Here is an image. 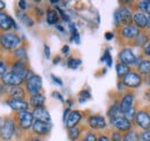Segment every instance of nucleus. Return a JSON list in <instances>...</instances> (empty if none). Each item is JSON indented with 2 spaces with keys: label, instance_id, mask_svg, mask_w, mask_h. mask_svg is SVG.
<instances>
[{
  "label": "nucleus",
  "instance_id": "obj_33",
  "mask_svg": "<svg viewBox=\"0 0 150 141\" xmlns=\"http://www.w3.org/2000/svg\"><path fill=\"white\" fill-rule=\"evenodd\" d=\"M139 135H140V132L133 127L131 131H128L127 133L124 134L122 141H139Z\"/></svg>",
  "mask_w": 150,
  "mask_h": 141
},
{
  "label": "nucleus",
  "instance_id": "obj_46",
  "mask_svg": "<svg viewBox=\"0 0 150 141\" xmlns=\"http://www.w3.org/2000/svg\"><path fill=\"white\" fill-rule=\"evenodd\" d=\"M50 78H51V80H52V81H53L56 85L60 86V87H62V86H64V82H62V80H61L60 78L56 76L54 74H51V75H50Z\"/></svg>",
  "mask_w": 150,
  "mask_h": 141
},
{
  "label": "nucleus",
  "instance_id": "obj_53",
  "mask_svg": "<svg viewBox=\"0 0 150 141\" xmlns=\"http://www.w3.org/2000/svg\"><path fill=\"white\" fill-rule=\"evenodd\" d=\"M69 46L68 45H64L62 48H61V52H62V54H65V56H67L68 53H69Z\"/></svg>",
  "mask_w": 150,
  "mask_h": 141
},
{
  "label": "nucleus",
  "instance_id": "obj_50",
  "mask_svg": "<svg viewBox=\"0 0 150 141\" xmlns=\"http://www.w3.org/2000/svg\"><path fill=\"white\" fill-rule=\"evenodd\" d=\"M71 111H72V110H71L69 108H66V109H65V111H64V116H62V120H64V124H65V122L67 120V118H68V115L71 113Z\"/></svg>",
  "mask_w": 150,
  "mask_h": 141
},
{
  "label": "nucleus",
  "instance_id": "obj_38",
  "mask_svg": "<svg viewBox=\"0 0 150 141\" xmlns=\"http://www.w3.org/2000/svg\"><path fill=\"white\" fill-rule=\"evenodd\" d=\"M109 137H110L111 141H122L124 140V134H122L121 132H119V131L114 130V128L110 131Z\"/></svg>",
  "mask_w": 150,
  "mask_h": 141
},
{
  "label": "nucleus",
  "instance_id": "obj_47",
  "mask_svg": "<svg viewBox=\"0 0 150 141\" xmlns=\"http://www.w3.org/2000/svg\"><path fill=\"white\" fill-rule=\"evenodd\" d=\"M97 141H111V139H110L109 134H106V133H100V134L97 137Z\"/></svg>",
  "mask_w": 150,
  "mask_h": 141
},
{
  "label": "nucleus",
  "instance_id": "obj_37",
  "mask_svg": "<svg viewBox=\"0 0 150 141\" xmlns=\"http://www.w3.org/2000/svg\"><path fill=\"white\" fill-rule=\"evenodd\" d=\"M97 137H98V135H97L96 132L89 130V131H87V132L81 137L80 141H97Z\"/></svg>",
  "mask_w": 150,
  "mask_h": 141
},
{
  "label": "nucleus",
  "instance_id": "obj_20",
  "mask_svg": "<svg viewBox=\"0 0 150 141\" xmlns=\"http://www.w3.org/2000/svg\"><path fill=\"white\" fill-rule=\"evenodd\" d=\"M82 119H83V112H82V111L72 110L71 113L68 115L67 120L65 122V126H66L67 130H69V128H72V127L77 126Z\"/></svg>",
  "mask_w": 150,
  "mask_h": 141
},
{
  "label": "nucleus",
  "instance_id": "obj_43",
  "mask_svg": "<svg viewBox=\"0 0 150 141\" xmlns=\"http://www.w3.org/2000/svg\"><path fill=\"white\" fill-rule=\"evenodd\" d=\"M7 68H8L7 63H6L5 60L0 59V78H1L4 74H6V73H7Z\"/></svg>",
  "mask_w": 150,
  "mask_h": 141
},
{
  "label": "nucleus",
  "instance_id": "obj_54",
  "mask_svg": "<svg viewBox=\"0 0 150 141\" xmlns=\"http://www.w3.org/2000/svg\"><path fill=\"white\" fill-rule=\"evenodd\" d=\"M56 28H57V30H59V31H60L61 34H65V33H66V30H65V28H64V27H62L61 24H59V23H58V24H57V26H56Z\"/></svg>",
  "mask_w": 150,
  "mask_h": 141
},
{
  "label": "nucleus",
  "instance_id": "obj_24",
  "mask_svg": "<svg viewBox=\"0 0 150 141\" xmlns=\"http://www.w3.org/2000/svg\"><path fill=\"white\" fill-rule=\"evenodd\" d=\"M29 105L31 106L33 109L45 106V96L42 93L33 95V96H29Z\"/></svg>",
  "mask_w": 150,
  "mask_h": 141
},
{
  "label": "nucleus",
  "instance_id": "obj_62",
  "mask_svg": "<svg viewBox=\"0 0 150 141\" xmlns=\"http://www.w3.org/2000/svg\"><path fill=\"white\" fill-rule=\"evenodd\" d=\"M2 122H4V119H2V118H0V126H1V124H2Z\"/></svg>",
  "mask_w": 150,
  "mask_h": 141
},
{
  "label": "nucleus",
  "instance_id": "obj_52",
  "mask_svg": "<svg viewBox=\"0 0 150 141\" xmlns=\"http://www.w3.org/2000/svg\"><path fill=\"white\" fill-rule=\"evenodd\" d=\"M104 37H105V39H106V41H111V39L114 38V34L111 33V31H108V33H105Z\"/></svg>",
  "mask_w": 150,
  "mask_h": 141
},
{
  "label": "nucleus",
  "instance_id": "obj_32",
  "mask_svg": "<svg viewBox=\"0 0 150 141\" xmlns=\"http://www.w3.org/2000/svg\"><path fill=\"white\" fill-rule=\"evenodd\" d=\"M14 57L16 58V60H22V61H27L28 60V54H27V49L24 46H20L16 50H14Z\"/></svg>",
  "mask_w": 150,
  "mask_h": 141
},
{
  "label": "nucleus",
  "instance_id": "obj_44",
  "mask_svg": "<svg viewBox=\"0 0 150 141\" xmlns=\"http://www.w3.org/2000/svg\"><path fill=\"white\" fill-rule=\"evenodd\" d=\"M28 5H29V2H28V1H24V0H21V1L18 2L19 9L22 11V12H25V11L28 9Z\"/></svg>",
  "mask_w": 150,
  "mask_h": 141
},
{
  "label": "nucleus",
  "instance_id": "obj_11",
  "mask_svg": "<svg viewBox=\"0 0 150 141\" xmlns=\"http://www.w3.org/2000/svg\"><path fill=\"white\" fill-rule=\"evenodd\" d=\"M135 93L133 90H126L125 93H122L121 95V98H120V110H121V113L124 115L128 109H131L132 106L134 105V102H135Z\"/></svg>",
  "mask_w": 150,
  "mask_h": 141
},
{
  "label": "nucleus",
  "instance_id": "obj_6",
  "mask_svg": "<svg viewBox=\"0 0 150 141\" xmlns=\"http://www.w3.org/2000/svg\"><path fill=\"white\" fill-rule=\"evenodd\" d=\"M110 119V124L114 130L121 132L122 134L127 133L128 131H131L132 128L134 127V124L132 123L131 120H128L126 117H124L122 115H119V116H114L109 118Z\"/></svg>",
  "mask_w": 150,
  "mask_h": 141
},
{
  "label": "nucleus",
  "instance_id": "obj_36",
  "mask_svg": "<svg viewBox=\"0 0 150 141\" xmlns=\"http://www.w3.org/2000/svg\"><path fill=\"white\" fill-rule=\"evenodd\" d=\"M91 98V94L88 89H83L79 93V103H86L87 101H89Z\"/></svg>",
  "mask_w": 150,
  "mask_h": 141
},
{
  "label": "nucleus",
  "instance_id": "obj_41",
  "mask_svg": "<svg viewBox=\"0 0 150 141\" xmlns=\"http://www.w3.org/2000/svg\"><path fill=\"white\" fill-rule=\"evenodd\" d=\"M139 141H150V130L149 131H141L139 135Z\"/></svg>",
  "mask_w": 150,
  "mask_h": 141
},
{
  "label": "nucleus",
  "instance_id": "obj_56",
  "mask_svg": "<svg viewBox=\"0 0 150 141\" xmlns=\"http://www.w3.org/2000/svg\"><path fill=\"white\" fill-rule=\"evenodd\" d=\"M144 97H146V100L150 102V87L147 90H146V93H144Z\"/></svg>",
  "mask_w": 150,
  "mask_h": 141
},
{
  "label": "nucleus",
  "instance_id": "obj_5",
  "mask_svg": "<svg viewBox=\"0 0 150 141\" xmlns=\"http://www.w3.org/2000/svg\"><path fill=\"white\" fill-rule=\"evenodd\" d=\"M14 120H15V123L18 125V127H19L20 130H22V131H29V130H31L33 124L35 122L34 116H33V112H30V111H24V112H18V113H15Z\"/></svg>",
  "mask_w": 150,
  "mask_h": 141
},
{
  "label": "nucleus",
  "instance_id": "obj_17",
  "mask_svg": "<svg viewBox=\"0 0 150 141\" xmlns=\"http://www.w3.org/2000/svg\"><path fill=\"white\" fill-rule=\"evenodd\" d=\"M51 128H52L51 123H44V122L35 120L33 124L31 131L38 137H44V135H47L51 132Z\"/></svg>",
  "mask_w": 150,
  "mask_h": 141
},
{
  "label": "nucleus",
  "instance_id": "obj_16",
  "mask_svg": "<svg viewBox=\"0 0 150 141\" xmlns=\"http://www.w3.org/2000/svg\"><path fill=\"white\" fill-rule=\"evenodd\" d=\"M6 104L9 106L13 111L18 112H24V111H29V102H27L25 100H15V98H7Z\"/></svg>",
  "mask_w": 150,
  "mask_h": 141
},
{
  "label": "nucleus",
  "instance_id": "obj_58",
  "mask_svg": "<svg viewBox=\"0 0 150 141\" xmlns=\"http://www.w3.org/2000/svg\"><path fill=\"white\" fill-rule=\"evenodd\" d=\"M73 104H74V101H73V100H67V105H68L69 109L73 106Z\"/></svg>",
  "mask_w": 150,
  "mask_h": 141
},
{
  "label": "nucleus",
  "instance_id": "obj_51",
  "mask_svg": "<svg viewBox=\"0 0 150 141\" xmlns=\"http://www.w3.org/2000/svg\"><path fill=\"white\" fill-rule=\"evenodd\" d=\"M117 87H118V90H119V91H122V93H125V91H126V89H127L126 87H125V86H124V83H122L120 80L118 81V85H117Z\"/></svg>",
  "mask_w": 150,
  "mask_h": 141
},
{
  "label": "nucleus",
  "instance_id": "obj_31",
  "mask_svg": "<svg viewBox=\"0 0 150 141\" xmlns=\"http://www.w3.org/2000/svg\"><path fill=\"white\" fill-rule=\"evenodd\" d=\"M108 117L111 118V117H114V116H119V115H122L121 113V110H120V104L118 101H114L111 105L109 106L108 109Z\"/></svg>",
  "mask_w": 150,
  "mask_h": 141
},
{
  "label": "nucleus",
  "instance_id": "obj_28",
  "mask_svg": "<svg viewBox=\"0 0 150 141\" xmlns=\"http://www.w3.org/2000/svg\"><path fill=\"white\" fill-rule=\"evenodd\" d=\"M136 11L144 13L146 15L150 16V0H141V1H136L135 5Z\"/></svg>",
  "mask_w": 150,
  "mask_h": 141
},
{
  "label": "nucleus",
  "instance_id": "obj_57",
  "mask_svg": "<svg viewBox=\"0 0 150 141\" xmlns=\"http://www.w3.org/2000/svg\"><path fill=\"white\" fill-rule=\"evenodd\" d=\"M25 141H42V140H40L39 137H30V138H28Z\"/></svg>",
  "mask_w": 150,
  "mask_h": 141
},
{
  "label": "nucleus",
  "instance_id": "obj_45",
  "mask_svg": "<svg viewBox=\"0 0 150 141\" xmlns=\"http://www.w3.org/2000/svg\"><path fill=\"white\" fill-rule=\"evenodd\" d=\"M51 96L53 97V98H56V100H58V101H60L61 103H65V100H64V96L59 93V91H52V94H51Z\"/></svg>",
  "mask_w": 150,
  "mask_h": 141
},
{
  "label": "nucleus",
  "instance_id": "obj_29",
  "mask_svg": "<svg viewBox=\"0 0 150 141\" xmlns=\"http://www.w3.org/2000/svg\"><path fill=\"white\" fill-rule=\"evenodd\" d=\"M68 30L71 33V38L69 41L71 42H74L75 44H80L81 42V38H80V34H79V30H77V27L74 22H71L68 24Z\"/></svg>",
  "mask_w": 150,
  "mask_h": 141
},
{
  "label": "nucleus",
  "instance_id": "obj_25",
  "mask_svg": "<svg viewBox=\"0 0 150 141\" xmlns=\"http://www.w3.org/2000/svg\"><path fill=\"white\" fill-rule=\"evenodd\" d=\"M16 16H18V19L20 20V22H21L22 24H24L25 27H33V26L35 24L34 19L31 18L27 12H22V11L18 9V11H16Z\"/></svg>",
  "mask_w": 150,
  "mask_h": 141
},
{
  "label": "nucleus",
  "instance_id": "obj_60",
  "mask_svg": "<svg viewBox=\"0 0 150 141\" xmlns=\"http://www.w3.org/2000/svg\"><path fill=\"white\" fill-rule=\"evenodd\" d=\"M147 31L150 33V16H148V24H147Z\"/></svg>",
  "mask_w": 150,
  "mask_h": 141
},
{
  "label": "nucleus",
  "instance_id": "obj_55",
  "mask_svg": "<svg viewBox=\"0 0 150 141\" xmlns=\"http://www.w3.org/2000/svg\"><path fill=\"white\" fill-rule=\"evenodd\" d=\"M60 61H61V57H60V56H56V57L53 58V61H52V63H53V65H57V64H59Z\"/></svg>",
  "mask_w": 150,
  "mask_h": 141
},
{
  "label": "nucleus",
  "instance_id": "obj_9",
  "mask_svg": "<svg viewBox=\"0 0 150 141\" xmlns=\"http://www.w3.org/2000/svg\"><path fill=\"white\" fill-rule=\"evenodd\" d=\"M42 87H43L42 78L37 74H34L33 76H30L29 79L25 80V88L24 89L27 91V95H29V96L39 94L42 91Z\"/></svg>",
  "mask_w": 150,
  "mask_h": 141
},
{
  "label": "nucleus",
  "instance_id": "obj_23",
  "mask_svg": "<svg viewBox=\"0 0 150 141\" xmlns=\"http://www.w3.org/2000/svg\"><path fill=\"white\" fill-rule=\"evenodd\" d=\"M136 72L142 75L143 78L150 76V59L142 58L141 61L139 63V65L136 66Z\"/></svg>",
  "mask_w": 150,
  "mask_h": 141
},
{
  "label": "nucleus",
  "instance_id": "obj_18",
  "mask_svg": "<svg viewBox=\"0 0 150 141\" xmlns=\"http://www.w3.org/2000/svg\"><path fill=\"white\" fill-rule=\"evenodd\" d=\"M133 24L140 30H147V24H148V15H146L142 12L135 11L133 13Z\"/></svg>",
  "mask_w": 150,
  "mask_h": 141
},
{
  "label": "nucleus",
  "instance_id": "obj_35",
  "mask_svg": "<svg viewBox=\"0 0 150 141\" xmlns=\"http://www.w3.org/2000/svg\"><path fill=\"white\" fill-rule=\"evenodd\" d=\"M100 63H106V66L108 67H111L112 66V56H111V53H110V49H106L104 53H103V56L100 57V60H99Z\"/></svg>",
  "mask_w": 150,
  "mask_h": 141
},
{
  "label": "nucleus",
  "instance_id": "obj_42",
  "mask_svg": "<svg viewBox=\"0 0 150 141\" xmlns=\"http://www.w3.org/2000/svg\"><path fill=\"white\" fill-rule=\"evenodd\" d=\"M113 24L117 29L121 28V22H120V19H119V14H118V11L115 9L114 14H113Z\"/></svg>",
  "mask_w": 150,
  "mask_h": 141
},
{
  "label": "nucleus",
  "instance_id": "obj_3",
  "mask_svg": "<svg viewBox=\"0 0 150 141\" xmlns=\"http://www.w3.org/2000/svg\"><path fill=\"white\" fill-rule=\"evenodd\" d=\"M18 125L14 118H5L0 126V138L4 141H11L15 137Z\"/></svg>",
  "mask_w": 150,
  "mask_h": 141
},
{
  "label": "nucleus",
  "instance_id": "obj_22",
  "mask_svg": "<svg viewBox=\"0 0 150 141\" xmlns=\"http://www.w3.org/2000/svg\"><path fill=\"white\" fill-rule=\"evenodd\" d=\"M33 116L35 120L39 122H44V123H51V116L49 113V111L45 109V106H40L36 108L33 110Z\"/></svg>",
  "mask_w": 150,
  "mask_h": 141
},
{
  "label": "nucleus",
  "instance_id": "obj_12",
  "mask_svg": "<svg viewBox=\"0 0 150 141\" xmlns=\"http://www.w3.org/2000/svg\"><path fill=\"white\" fill-rule=\"evenodd\" d=\"M119 30V37L122 38L126 42H132L136 36L140 34V30L134 26V24H129V26H122L121 28L118 29Z\"/></svg>",
  "mask_w": 150,
  "mask_h": 141
},
{
  "label": "nucleus",
  "instance_id": "obj_1",
  "mask_svg": "<svg viewBox=\"0 0 150 141\" xmlns=\"http://www.w3.org/2000/svg\"><path fill=\"white\" fill-rule=\"evenodd\" d=\"M22 41L16 33H2L0 35V48L7 51H14L18 48H20Z\"/></svg>",
  "mask_w": 150,
  "mask_h": 141
},
{
  "label": "nucleus",
  "instance_id": "obj_15",
  "mask_svg": "<svg viewBox=\"0 0 150 141\" xmlns=\"http://www.w3.org/2000/svg\"><path fill=\"white\" fill-rule=\"evenodd\" d=\"M4 91L6 93L8 98H15V100H24L27 96L25 89L21 86H12V87H5Z\"/></svg>",
  "mask_w": 150,
  "mask_h": 141
},
{
  "label": "nucleus",
  "instance_id": "obj_8",
  "mask_svg": "<svg viewBox=\"0 0 150 141\" xmlns=\"http://www.w3.org/2000/svg\"><path fill=\"white\" fill-rule=\"evenodd\" d=\"M11 72H13L14 74L19 75L20 78H22L24 81L35 74L33 70L28 67L27 61H22V60H15L11 66Z\"/></svg>",
  "mask_w": 150,
  "mask_h": 141
},
{
  "label": "nucleus",
  "instance_id": "obj_21",
  "mask_svg": "<svg viewBox=\"0 0 150 141\" xmlns=\"http://www.w3.org/2000/svg\"><path fill=\"white\" fill-rule=\"evenodd\" d=\"M149 39H150L149 31L142 30V31H140V34L136 36L132 42H129V44H131V46H133V48H141L142 49L149 42Z\"/></svg>",
  "mask_w": 150,
  "mask_h": 141
},
{
  "label": "nucleus",
  "instance_id": "obj_30",
  "mask_svg": "<svg viewBox=\"0 0 150 141\" xmlns=\"http://www.w3.org/2000/svg\"><path fill=\"white\" fill-rule=\"evenodd\" d=\"M115 70H117L118 79L121 80L126 74H128L129 72H132V67H129V66H127V65H125V64L118 61L117 65H115Z\"/></svg>",
  "mask_w": 150,
  "mask_h": 141
},
{
  "label": "nucleus",
  "instance_id": "obj_4",
  "mask_svg": "<svg viewBox=\"0 0 150 141\" xmlns=\"http://www.w3.org/2000/svg\"><path fill=\"white\" fill-rule=\"evenodd\" d=\"M118 59H119V63H122L129 67H136L142 58L139 56H135V53L133 52L131 48L125 46L118 53Z\"/></svg>",
  "mask_w": 150,
  "mask_h": 141
},
{
  "label": "nucleus",
  "instance_id": "obj_27",
  "mask_svg": "<svg viewBox=\"0 0 150 141\" xmlns=\"http://www.w3.org/2000/svg\"><path fill=\"white\" fill-rule=\"evenodd\" d=\"M67 135L71 141H80L82 137V128L80 126H75L69 130H67Z\"/></svg>",
  "mask_w": 150,
  "mask_h": 141
},
{
  "label": "nucleus",
  "instance_id": "obj_7",
  "mask_svg": "<svg viewBox=\"0 0 150 141\" xmlns=\"http://www.w3.org/2000/svg\"><path fill=\"white\" fill-rule=\"evenodd\" d=\"M120 81L124 83V86L126 88L136 89V88H140L142 86V83L144 81V78L142 75H140L136 70H132L128 74H126Z\"/></svg>",
  "mask_w": 150,
  "mask_h": 141
},
{
  "label": "nucleus",
  "instance_id": "obj_13",
  "mask_svg": "<svg viewBox=\"0 0 150 141\" xmlns=\"http://www.w3.org/2000/svg\"><path fill=\"white\" fill-rule=\"evenodd\" d=\"M118 14L119 19L121 22V27L122 26H129L133 24V11L129 6H120L118 9Z\"/></svg>",
  "mask_w": 150,
  "mask_h": 141
},
{
  "label": "nucleus",
  "instance_id": "obj_49",
  "mask_svg": "<svg viewBox=\"0 0 150 141\" xmlns=\"http://www.w3.org/2000/svg\"><path fill=\"white\" fill-rule=\"evenodd\" d=\"M35 14L37 15L38 18H42V16L44 15V9H42L40 7L36 6V7H35Z\"/></svg>",
  "mask_w": 150,
  "mask_h": 141
},
{
  "label": "nucleus",
  "instance_id": "obj_19",
  "mask_svg": "<svg viewBox=\"0 0 150 141\" xmlns=\"http://www.w3.org/2000/svg\"><path fill=\"white\" fill-rule=\"evenodd\" d=\"M12 28L18 29V26H16L15 21L13 20V18L11 15H8L7 13L0 12V30L8 31Z\"/></svg>",
  "mask_w": 150,
  "mask_h": 141
},
{
  "label": "nucleus",
  "instance_id": "obj_2",
  "mask_svg": "<svg viewBox=\"0 0 150 141\" xmlns=\"http://www.w3.org/2000/svg\"><path fill=\"white\" fill-rule=\"evenodd\" d=\"M133 124L136 128L141 131H149L150 130V109L149 106H143L142 109L136 111L135 118L133 120Z\"/></svg>",
  "mask_w": 150,
  "mask_h": 141
},
{
  "label": "nucleus",
  "instance_id": "obj_40",
  "mask_svg": "<svg viewBox=\"0 0 150 141\" xmlns=\"http://www.w3.org/2000/svg\"><path fill=\"white\" fill-rule=\"evenodd\" d=\"M141 54H142L143 58L150 59V39H149V42L142 48V52H141Z\"/></svg>",
  "mask_w": 150,
  "mask_h": 141
},
{
  "label": "nucleus",
  "instance_id": "obj_61",
  "mask_svg": "<svg viewBox=\"0 0 150 141\" xmlns=\"http://www.w3.org/2000/svg\"><path fill=\"white\" fill-rule=\"evenodd\" d=\"M4 88H5V86H2V85L0 83V94H1V93H4Z\"/></svg>",
  "mask_w": 150,
  "mask_h": 141
},
{
  "label": "nucleus",
  "instance_id": "obj_26",
  "mask_svg": "<svg viewBox=\"0 0 150 141\" xmlns=\"http://www.w3.org/2000/svg\"><path fill=\"white\" fill-rule=\"evenodd\" d=\"M60 21L59 14L54 8H47L46 9V22L50 26H57Z\"/></svg>",
  "mask_w": 150,
  "mask_h": 141
},
{
  "label": "nucleus",
  "instance_id": "obj_59",
  "mask_svg": "<svg viewBox=\"0 0 150 141\" xmlns=\"http://www.w3.org/2000/svg\"><path fill=\"white\" fill-rule=\"evenodd\" d=\"M5 6H6V4H5L4 1H1V0H0V12H1V11L5 8Z\"/></svg>",
  "mask_w": 150,
  "mask_h": 141
},
{
  "label": "nucleus",
  "instance_id": "obj_34",
  "mask_svg": "<svg viewBox=\"0 0 150 141\" xmlns=\"http://www.w3.org/2000/svg\"><path fill=\"white\" fill-rule=\"evenodd\" d=\"M82 65V60L80 58L75 57H68L67 58V67L71 70H77Z\"/></svg>",
  "mask_w": 150,
  "mask_h": 141
},
{
  "label": "nucleus",
  "instance_id": "obj_48",
  "mask_svg": "<svg viewBox=\"0 0 150 141\" xmlns=\"http://www.w3.org/2000/svg\"><path fill=\"white\" fill-rule=\"evenodd\" d=\"M44 54H45V58L46 59H50V57H51V49H50V46L49 45H44Z\"/></svg>",
  "mask_w": 150,
  "mask_h": 141
},
{
  "label": "nucleus",
  "instance_id": "obj_14",
  "mask_svg": "<svg viewBox=\"0 0 150 141\" xmlns=\"http://www.w3.org/2000/svg\"><path fill=\"white\" fill-rule=\"evenodd\" d=\"M1 82L5 87H12V86H21L23 82H25L19 75L14 74L13 72H7L1 76Z\"/></svg>",
  "mask_w": 150,
  "mask_h": 141
},
{
  "label": "nucleus",
  "instance_id": "obj_39",
  "mask_svg": "<svg viewBox=\"0 0 150 141\" xmlns=\"http://www.w3.org/2000/svg\"><path fill=\"white\" fill-rule=\"evenodd\" d=\"M136 111H137V109H136V106L133 105L131 109H128L122 116L124 117H126L128 120H131L132 123H133V120H134V118H135V115H136Z\"/></svg>",
  "mask_w": 150,
  "mask_h": 141
},
{
  "label": "nucleus",
  "instance_id": "obj_10",
  "mask_svg": "<svg viewBox=\"0 0 150 141\" xmlns=\"http://www.w3.org/2000/svg\"><path fill=\"white\" fill-rule=\"evenodd\" d=\"M87 123H88V127L94 132L105 131L108 128V122L105 117L102 115H90L87 119Z\"/></svg>",
  "mask_w": 150,
  "mask_h": 141
}]
</instances>
